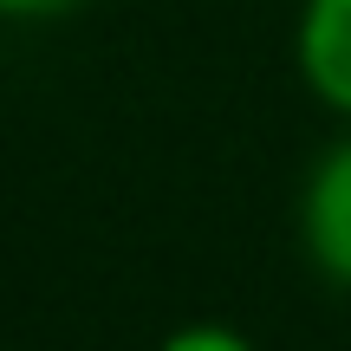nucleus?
Segmentation results:
<instances>
[{"label":"nucleus","instance_id":"nucleus-1","mask_svg":"<svg viewBox=\"0 0 351 351\" xmlns=\"http://www.w3.org/2000/svg\"><path fill=\"white\" fill-rule=\"evenodd\" d=\"M300 241H306V261L319 267V280L351 293V137H339L306 176Z\"/></svg>","mask_w":351,"mask_h":351},{"label":"nucleus","instance_id":"nucleus-2","mask_svg":"<svg viewBox=\"0 0 351 351\" xmlns=\"http://www.w3.org/2000/svg\"><path fill=\"white\" fill-rule=\"evenodd\" d=\"M293 65H300V85L326 111L351 117V0H306L300 7Z\"/></svg>","mask_w":351,"mask_h":351},{"label":"nucleus","instance_id":"nucleus-3","mask_svg":"<svg viewBox=\"0 0 351 351\" xmlns=\"http://www.w3.org/2000/svg\"><path fill=\"white\" fill-rule=\"evenodd\" d=\"M156 351H254V339L221 319H195V326H176L169 339H156Z\"/></svg>","mask_w":351,"mask_h":351},{"label":"nucleus","instance_id":"nucleus-4","mask_svg":"<svg viewBox=\"0 0 351 351\" xmlns=\"http://www.w3.org/2000/svg\"><path fill=\"white\" fill-rule=\"evenodd\" d=\"M78 0H0V20H59Z\"/></svg>","mask_w":351,"mask_h":351}]
</instances>
